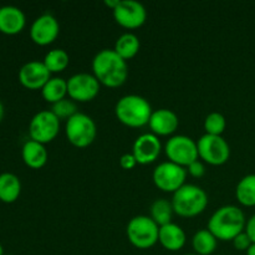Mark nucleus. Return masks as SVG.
Wrapping results in <instances>:
<instances>
[{
  "instance_id": "1",
  "label": "nucleus",
  "mask_w": 255,
  "mask_h": 255,
  "mask_svg": "<svg viewBox=\"0 0 255 255\" xmlns=\"http://www.w3.org/2000/svg\"><path fill=\"white\" fill-rule=\"evenodd\" d=\"M94 76L100 84L107 87H119L128 77V66L114 49H104L95 55L92 60Z\"/></svg>"
},
{
  "instance_id": "2",
  "label": "nucleus",
  "mask_w": 255,
  "mask_h": 255,
  "mask_svg": "<svg viewBox=\"0 0 255 255\" xmlns=\"http://www.w3.org/2000/svg\"><path fill=\"white\" fill-rule=\"evenodd\" d=\"M246 217L236 206H224L212 214L208 231L219 241H233L246 229Z\"/></svg>"
},
{
  "instance_id": "3",
  "label": "nucleus",
  "mask_w": 255,
  "mask_h": 255,
  "mask_svg": "<svg viewBox=\"0 0 255 255\" xmlns=\"http://www.w3.org/2000/svg\"><path fill=\"white\" fill-rule=\"evenodd\" d=\"M152 112L149 102L139 95H126L121 97L115 107V114L119 121L133 128L148 125Z\"/></svg>"
},
{
  "instance_id": "4",
  "label": "nucleus",
  "mask_w": 255,
  "mask_h": 255,
  "mask_svg": "<svg viewBox=\"0 0 255 255\" xmlns=\"http://www.w3.org/2000/svg\"><path fill=\"white\" fill-rule=\"evenodd\" d=\"M208 206V196L201 187L196 184H184L173 193L172 207L174 213L191 218L203 213Z\"/></svg>"
},
{
  "instance_id": "5",
  "label": "nucleus",
  "mask_w": 255,
  "mask_h": 255,
  "mask_svg": "<svg viewBox=\"0 0 255 255\" xmlns=\"http://www.w3.org/2000/svg\"><path fill=\"white\" fill-rule=\"evenodd\" d=\"M159 226L147 216L133 217L127 224V237L138 249L152 248L158 242Z\"/></svg>"
},
{
  "instance_id": "6",
  "label": "nucleus",
  "mask_w": 255,
  "mask_h": 255,
  "mask_svg": "<svg viewBox=\"0 0 255 255\" xmlns=\"http://www.w3.org/2000/svg\"><path fill=\"white\" fill-rule=\"evenodd\" d=\"M65 132L70 143L79 148H85L95 141L97 134L96 124L86 114L77 112L66 121Z\"/></svg>"
},
{
  "instance_id": "7",
  "label": "nucleus",
  "mask_w": 255,
  "mask_h": 255,
  "mask_svg": "<svg viewBox=\"0 0 255 255\" xmlns=\"http://www.w3.org/2000/svg\"><path fill=\"white\" fill-rule=\"evenodd\" d=\"M164 149L169 161L182 167H188L199 157L197 142L184 134L171 137L167 141Z\"/></svg>"
},
{
  "instance_id": "8",
  "label": "nucleus",
  "mask_w": 255,
  "mask_h": 255,
  "mask_svg": "<svg viewBox=\"0 0 255 255\" xmlns=\"http://www.w3.org/2000/svg\"><path fill=\"white\" fill-rule=\"evenodd\" d=\"M197 144L199 157L212 166H222L231 157V147L222 136L206 133L198 139Z\"/></svg>"
},
{
  "instance_id": "9",
  "label": "nucleus",
  "mask_w": 255,
  "mask_h": 255,
  "mask_svg": "<svg viewBox=\"0 0 255 255\" xmlns=\"http://www.w3.org/2000/svg\"><path fill=\"white\" fill-rule=\"evenodd\" d=\"M187 171L184 167L173 163L171 161L162 162L154 168L152 178L157 188L168 193H174L182 186H184Z\"/></svg>"
},
{
  "instance_id": "10",
  "label": "nucleus",
  "mask_w": 255,
  "mask_h": 255,
  "mask_svg": "<svg viewBox=\"0 0 255 255\" xmlns=\"http://www.w3.org/2000/svg\"><path fill=\"white\" fill-rule=\"evenodd\" d=\"M60 131V120L52 111L44 110L35 115L29 125V134L32 141L45 144L55 139Z\"/></svg>"
},
{
  "instance_id": "11",
  "label": "nucleus",
  "mask_w": 255,
  "mask_h": 255,
  "mask_svg": "<svg viewBox=\"0 0 255 255\" xmlns=\"http://www.w3.org/2000/svg\"><path fill=\"white\" fill-rule=\"evenodd\" d=\"M100 85L94 75L79 72L67 80V95L74 101L89 102L99 95Z\"/></svg>"
},
{
  "instance_id": "12",
  "label": "nucleus",
  "mask_w": 255,
  "mask_h": 255,
  "mask_svg": "<svg viewBox=\"0 0 255 255\" xmlns=\"http://www.w3.org/2000/svg\"><path fill=\"white\" fill-rule=\"evenodd\" d=\"M112 11L117 24L126 29H137L147 19L146 7L136 0H120V4Z\"/></svg>"
},
{
  "instance_id": "13",
  "label": "nucleus",
  "mask_w": 255,
  "mask_h": 255,
  "mask_svg": "<svg viewBox=\"0 0 255 255\" xmlns=\"http://www.w3.org/2000/svg\"><path fill=\"white\" fill-rule=\"evenodd\" d=\"M60 32V25L51 14H42L34 20L30 27V37L35 44L45 46L56 40Z\"/></svg>"
},
{
  "instance_id": "14",
  "label": "nucleus",
  "mask_w": 255,
  "mask_h": 255,
  "mask_svg": "<svg viewBox=\"0 0 255 255\" xmlns=\"http://www.w3.org/2000/svg\"><path fill=\"white\" fill-rule=\"evenodd\" d=\"M51 79V72L42 61H29L19 70V81L29 90H39Z\"/></svg>"
},
{
  "instance_id": "15",
  "label": "nucleus",
  "mask_w": 255,
  "mask_h": 255,
  "mask_svg": "<svg viewBox=\"0 0 255 255\" xmlns=\"http://www.w3.org/2000/svg\"><path fill=\"white\" fill-rule=\"evenodd\" d=\"M162 144L154 133H143L136 138L132 148V154L137 163L149 164L158 158Z\"/></svg>"
},
{
  "instance_id": "16",
  "label": "nucleus",
  "mask_w": 255,
  "mask_h": 255,
  "mask_svg": "<svg viewBox=\"0 0 255 255\" xmlns=\"http://www.w3.org/2000/svg\"><path fill=\"white\" fill-rule=\"evenodd\" d=\"M149 128L156 136H168L178 128L179 120L176 112L168 109H159L152 112Z\"/></svg>"
},
{
  "instance_id": "17",
  "label": "nucleus",
  "mask_w": 255,
  "mask_h": 255,
  "mask_svg": "<svg viewBox=\"0 0 255 255\" xmlns=\"http://www.w3.org/2000/svg\"><path fill=\"white\" fill-rule=\"evenodd\" d=\"M25 14L21 9L12 5L0 7V32L6 35H16L24 29Z\"/></svg>"
},
{
  "instance_id": "18",
  "label": "nucleus",
  "mask_w": 255,
  "mask_h": 255,
  "mask_svg": "<svg viewBox=\"0 0 255 255\" xmlns=\"http://www.w3.org/2000/svg\"><path fill=\"white\" fill-rule=\"evenodd\" d=\"M158 242L167 251L177 252L183 248L186 244V233L177 224H166V226L159 227Z\"/></svg>"
},
{
  "instance_id": "19",
  "label": "nucleus",
  "mask_w": 255,
  "mask_h": 255,
  "mask_svg": "<svg viewBox=\"0 0 255 255\" xmlns=\"http://www.w3.org/2000/svg\"><path fill=\"white\" fill-rule=\"evenodd\" d=\"M21 157L27 167L32 169H39L46 164L47 151L45 148V144L29 139L22 146Z\"/></svg>"
},
{
  "instance_id": "20",
  "label": "nucleus",
  "mask_w": 255,
  "mask_h": 255,
  "mask_svg": "<svg viewBox=\"0 0 255 255\" xmlns=\"http://www.w3.org/2000/svg\"><path fill=\"white\" fill-rule=\"evenodd\" d=\"M21 193V183L14 173L0 174V201L14 203Z\"/></svg>"
},
{
  "instance_id": "21",
  "label": "nucleus",
  "mask_w": 255,
  "mask_h": 255,
  "mask_svg": "<svg viewBox=\"0 0 255 255\" xmlns=\"http://www.w3.org/2000/svg\"><path fill=\"white\" fill-rule=\"evenodd\" d=\"M41 95L45 101L52 105L66 99L67 81L62 77H51L41 89Z\"/></svg>"
},
{
  "instance_id": "22",
  "label": "nucleus",
  "mask_w": 255,
  "mask_h": 255,
  "mask_svg": "<svg viewBox=\"0 0 255 255\" xmlns=\"http://www.w3.org/2000/svg\"><path fill=\"white\" fill-rule=\"evenodd\" d=\"M115 51L124 60H129L139 51V39L132 32H125L115 42Z\"/></svg>"
},
{
  "instance_id": "23",
  "label": "nucleus",
  "mask_w": 255,
  "mask_h": 255,
  "mask_svg": "<svg viewBox=\"0 0 255 255\" xmlns=\"http://www.w3.org/2000/svg\"><path fill=\"white\" fill-rule=\"evenodd\" d=\"M217 241L218 239L208 229H202L193 236L192 246H193L194 252L198 255H211L216 251Z\"/></svg>"
},
{
  "instance_id": "24",
  "label": "nucleus",
  "mask_w": 255,
  "mask_h": 255,
  "mask_svg": "<svg viewBox=\"0 0 255 255\" xmlns=\"http://www.w3.org/2000/svg\"><path fill=\"white\" fill-rule=\"evenodd\" d=\"M239 203L246 207L255 206V174H248L239 181L236 189Z\"/></svg>"
},
{
  "instance_id": "25",
  "label": "nucleus",
  "mask_w": 255,
  "mask_h": 255,
  "mask_svg": "<svg viewBox=\"0 0 255 255\" xmlns=\"http://www.w3.org/2000/svg\"><path fill=\"white\" fill-rule=\"evenodd\" d=\"M172 202L167 199H156L151 206V218L158 224L159 227L172 223V214H173Z\"/></svg>"
},
{
  "instance_id": "26",
  "label": "nucleus",
  "mask_w": 255,
  "mask_h": 255,
  "mask_svg": "<svg viewBox=\"0 0 255 255\" xmlns=\"http://www.w3.org/2000/svg\"><path fill=\"white\" fill-rule=\"evenodd\" d=\"M70 56L65 50L54 49L44 57V64L50 72H61L69 66Z\"/></svg>"
},
{
  "instance_id": "27",
  "label": "nucleus",
  "mask_w": 255,
  "mask_h": 255,
  "mask_svg": "<svg viewBox=\"0 0 255 255\" xmlns=\"http://www.w3.org/2000/svg\"><path fill=\"white\" fill-rule=\"evenodd\" d=\"M227 127L226 117L221 112H211L204 120V129L207 134L222 136Z\"/></svg>"
},
{
  "instance_id": "28",
  "label": "nucleus",
  "mask_w": 255,
  "mask_h": 255,
  "mask_svg": "<svg viewBox=\"0 0 255 255\" xmlns=\"http://www.w3.org/2000/svg\"><path fill=\"white\" fill-rule=\"evenodd\" d=\"M51 111L59 120H62V119L69 120L71 119L74 115L77 114V107H76V104H75L72 100L64 99L61 100V101L52 105Z\"/></svg>"
},
{
  "instance_id": "29",
  "label": "nucleus",
  "mask_w": 255,
  "mask_h": 255,
  "mask_svg": "<svg viewBox=\"0 0 255 255\" xmlns=\"http://www.w3.org/2000/svg\"><path fill=\"white\" fill-rule=\"evenodd\" d=\"M232 242H233V246L237 251H248L252 247V244H253V242H252V239L249 238V236L246 232L238 234Z\"/></svg>"
},
{
  "instance_id": "30",
  "label": "nucleus",
  "mask_w": 255,
  "mask_h": 255,
  "mask_svg": "<svg viewBox=\"0 0 255 255\" xmlns=\"http://www.w3.org/2000/svg\"><path fill=\"white\" fill-rule=\"evenodd\" d=\"M188 172L191 173V176L196 177V178H201L202 176H204V173H206V167H204V164L202 163L201 161H194L193 163L189 164L188 167Z\"/></svg>"
},
{
  "instance_id": "31",
  "label": "nucleus",
  "mask_w": 255,
  "mask_h": 255,
  "mask_svg": "<svg viewBox=\"0 0 255 255\" xmlns=\"http://www.w3.org/2000/svg\"><path fill=\"white\" fill-rule=\"evenodd\" d=\"M136 164H137V161L132 153L122 154L121 158H120V166H121L124 169H132L134 168Z\"/></svg>"
},
{
  "instance_id": "32",
  "label": "nucleus",
  "mask_w": 255,
  "mask_h": 255,
  "mask_svg": "<svg viewBox=\"0 0 255 255\" xmlns=\"http://www.w3.org/2000/svg\"><path fill=\"white\" fill-rule=\"evenodd\" d=\"M246 233L248 234L249 238L252 239L253 244H255V214L253 217H251L248 222L246 224Z\"/></svg>"
},
{
  "instance_id": "33",
  "label": "nucleus",
  "mask_w": 255,
  "mask_h": 255,
  "mask_svg": "<svg viewBox=\"0 0 255 255\" xmlns=\"http://www.w3.org/2000/svg\"><path fill=\"white\" fill-rule=\"evenodd\" d=\"M119 4H120V0H105V5H107L109 7H111L112 10L116 9V6Z\"/></svg>"
},
{
  "instance_id": "34",
  "label": "nucleus",
  "mask_w": 255,
  "mask_h": 255,
  "mask_svg": "<svg viewBox=\"0 0 255 255\" xmlns=\"http://www.w3.org/2000/svg\"><path fill=\"white\" fill-rule=\"evenodd\" d=\"M247 255H255V244H252L251 248L247 251Z\"/></svg>"
},
{
  "instance_id": "35",
  "label": "nucleus",
  "mask_w": 255,
  "mask_h": 255,
  "mask_svg": "<svg viewBox=\"0 0 255 255\" xmlns=\"http://www.w3.org/2000/svg\"><path fill=\"white\" fill-rule=\"evenodd\" d=\"M4 105L1 104V101H0V122H1L2 117H4Z\"/></svg>"
},
{
  "instance_id": "36",
  "label": "nucleus",
  "mask_w": 255,
  "mask_h": 255,
  "mask_svg": "<svg viewBox=\"0 0 255 255\" xmlns=\"http://www.w3.org/2000/svg\"><path fill=\"white\" fill-rule=\"evenodd\" d=\"M0 255H4V249H2L1 244H0Z\"/></svg>"
},
{
  "instance_id": "37",
  "label": "nucleus",
  "mask_w": 255,
  "mask_h": 255,
  "mask_svg": "<svg viewBox=\"0 0 255 255\" xmlns=\"http://www.w3.org/2000/svg\"><path fill=\"white\" fill-rule=\"evenodd\" d=\"M187 255H198V254H187Z\"/></svg>"
},
{
  "instance_id": "38",
  "label": "nucleus",
  "mask_w": 255,
  "mask_h": 255,
  "mask_svg": "<svg viewBox=\"0 0 255 255\" xmlns=\"http://www.w3.org/2000/svg\"><path fill=\"white\" fill-rule=\"evenodd\" d=\"M0 7H1V6H0Z\"/></svg>"
}]
</instances>
